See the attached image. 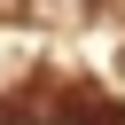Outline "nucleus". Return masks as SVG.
Masks as SVG:
<instances>
[]
</instances>
